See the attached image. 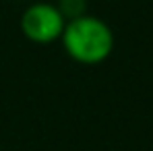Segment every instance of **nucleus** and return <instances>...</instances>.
I'll list each match as a JSON object with an SVG mask.
<instances>
[{
    "label": "nucleus",
    "instance_id": "1",
    "mask_svg": "<svg viewBox=\"0 0 153 151\" xmlns=\"http://www.w3.org/2000/svg\"><path fill=\"white\" fill-rule=\"evenodd\" d=\"M60 35L64 39V48L76 60H83V62L102 60L110 54L114 46V35L110 25L100 17H93L87 13L76 19H68Z\"/></svg>",
    "mask_w": 153,
    "mask_h": 151
},
{
    "label": "nucleus",
    "instance_id": "2",
    "mask_svg": "<svg viewBox=\"0 0 153 151\" xmlns=\"http://www.w3.org/2000/svg\"><path fill=\"white\" fill-rule=\"evenodd\" d=\"M64 17L52 2H33L29 4L21 17V27L29 37L37 42H48L60 35L64 29Z\"/></svg>",
    "mask_w": 153,
    "mask_h": 151
},
{
    "label": "nucleus",
    "instance_id": "3",
    "mask_svg": "<svg viewBox=\"0 0 153 151\" xmlns=\"http://www.w3.org/2000/svg\"><path fill=\"white\" fill-rule=\"evenodd\" d=\"M58 10L62 13V17L66 19H76L81 15H85L87 8V0H58Z\"/></svg>",
    "mask_w": 153,
    "mask_h": 151
}]
</instances>
